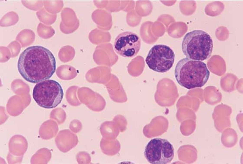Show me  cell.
I'll list each match as a JSON object with an SVG mask.
<instances>
[{"instance_id": "ba28073f", "label": "cell", "mask_w": 243, "mask_h": 164, "mask_svg": "<svg viewBox=\"0 0 243 164\" xmlns=\"http://www.w3.org/2000/svg\"><path fill=\"white\" fill-rule=\"evenodd\" d=\"M56 146L63 153L70 151L76 146L78 142L76 135L68 129L60 131L55 138Z\"/></svg>"}, {"instance_id": "7a4b0ae2", "label": "cell", "mask_w": 243, "mask_h": 164, "mask_svg": "<svg viewBox=\"0 0 243 164\" xmlns=\"http://www.w3.org/2000/svg\"><path fill=\"white\" fill-rule=\"evenodd\" d=\"M174 75L180 85L190 89L204 86L209 79L210 72L204 62L187 58L178 62Z\"/></svg>"}, {"instance_id": "8992f818", "label": "cell", "mask_w": 243, "mask_h": 164, "mask_svg": "<svg viewBox=\"0 0 243 164\" xmlns=\"http://www.w3.org/2000/svg\"><path fill=\"white\" fill-rule=\"evenodd\" d=\"M144 154L147 160L151 164H167L173 158L174 149L167 140L155 138L151 139L147 145Z\"/></svg>"}, {"instance_id": "30bf717a", "label": "cell", "mask_w": 243, "mask_h": 164, "mask_svg": "<svg viewBox=\"0 0 243 164\" xmlns=\"http://www.w3.org/2000/svg\"><path fill=\"white\" fill-rule=\"evenodd\" d=\"M76 159L79 164H89L90 163L91 158L87 153L81 152L79 153L77 155Z\"/></svg>"}, {"instance_id": "52a82bcc", "label": "cell", "mask_w": 243, "mask_h": 164, "mask_svg": "<svg viewBox=\"0 0 243 164\" xmlns=\"http://www.w3.org/2000/svg\"><path fill=\"white\" fill-rule=\"evenodd\" d=\"M141 44L140 39L137 34L126 31L120 33L116 37L113 47L115 52L120 56L132 58L139 52Z\"/></svg>"}, {"instance_id": "5b68a950", "label": "cell", "mask_w": 243, "mask_h": 164, "mask_svg": "<svg viewBox=\"0 0 243 164\" xmlns=\"http://www.w3.org/2000/svg\"><path fill=\"white\" fill-rule=\"evenodd\" d=\"M175 54L169 46L164 44L154 45L150 50L145 60L149 68L160 73L168 71L174 63Z\"/></svg>"}, {"instance_id": "277c9868", "label": "cell", "mask_w": 243, "mask_h": 164, "mask_svg": "<svg viewBox=\"0 0 243 164\" xmlns=\"http://www.w3.org/2000/svg\"><path fill=\"white\" fill-rule=\"evenodd\" d=\"M63 96L61 86L53 80L37 83L33 90V97L35 101L39 106L46 109L56 107L61 102Z\"/></svg>"}, {"instance_id": "9c48e42d", "label": "cell", "mask_w": 243, "mask_h": 164, "mask_svg": "<svg viewBox=\"0 0 243 164\" xmlns=\"http://www.w3.org/2000/svg\"><path fill=\"white\" fill-rule=\"evenodd\" d=\"M238 139L237 133L234 129H227L224 130L221 137L222 144L225 147L231 148L236 144Z\"/></svg>"}, {"instance_id": "3957f363", "label": "cell", "mask_w": 243, "mask_h": 164, "mask_svg": "<svg viewBox=\"0 0 243 164\" xmlns=\"http://www.w3.org/2000/svg\"><path fill=\"white\" fill-rule=\"evenodd\" d=\"M182 49L184 54L193 60L203 61L209 58L213 48L212 38L201 30H195L187 33L183 39Z\"/></svg>"}, {"instance_id": "6da1fadb", "label": "cell", "mask_w": 243, "mask_h": 164, "mask_svg": "<svg viewBox=\"0 0 243 164\" xmlns=\"http://www.w3.org/2000/svg\"><path fill=\"white\" fill-rule=\"evenodd\" d=\"M18 71L27 81L36 83L50 78L56 69L55 58L47 48L40 45L28 47L20 54Z\"/></svg>"}]
</instances>
